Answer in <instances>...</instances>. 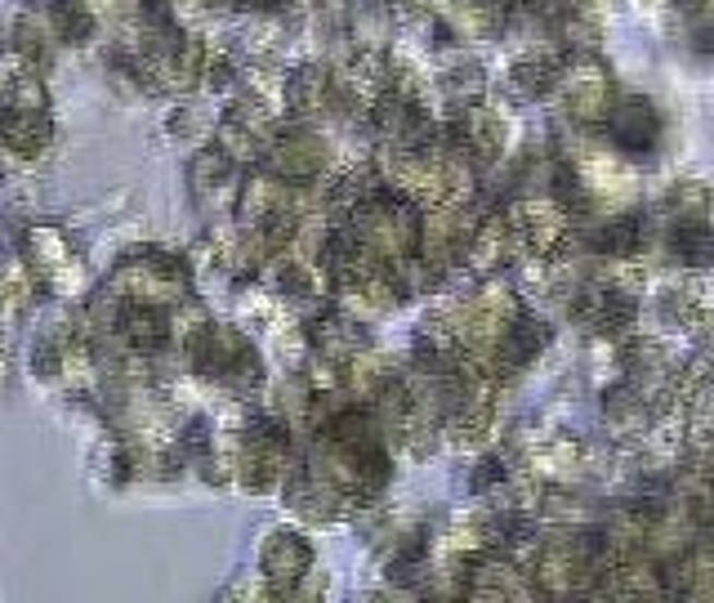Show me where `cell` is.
<instances>
[{
    "label": "cell",
    "instance_id": "2",
    "mask_svg": "<svg viewBox=\"0 0 714 603\" xmlns=\"http://www.w3.org/2000/svg\"><path fill=\"white\" fill-rule=\"evenodd\" d=\"M675 251L688 260V264H710L714 260V233L701 224V219H679V228L670 233Z\"/></svg>",
    "mask_w": 714,
    "mask_h": 603
},
{
    "label": "cell",
    "instance_id": "3",
    "mask_svg": "<svg viewBox=\"0 0 714 603\" xmlns=\"http://www.w3.org/2000/svg\"><path fill=\"white\" fill-rule=\"evenodd\" d=\"M697 50H701V55L714 50V14H705V19L697 23Z\"/></svg>",
    "mask_w": 714,
    "mask_h": 603
},
{
    "label": "cell",
    "instance_id": "1",
    "mask_svg": "<svg viewBox=\"0 0 714 603\" xmlns=\"http://www.w3.org/2000/svg\"><path fill=\"white\" fill-rule=\"evenodd\" d=\"M612 138L630 153H648L656 138V112L648 104H621L612 112Z\"/></svg>",
    "mask_w": 714,
    "mask_h": 603
}]
</instances>
